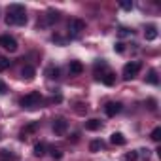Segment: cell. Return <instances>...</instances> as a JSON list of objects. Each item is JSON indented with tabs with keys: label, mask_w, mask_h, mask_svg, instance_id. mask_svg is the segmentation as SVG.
<instances>
[{
	"label": "cell",
	"mask_w": 161,
	"mask_h": 161,
	"mask_svg": "<svg viewBox=\"0 0 161 161\" xmlns=\"http://www.w3.org/2000/svg\"><path fill=\"white\" fill-rule=\"evenodd\" d=\"M40 103H42V95L38 91H32V93H29L21 99L23 108H36V106H40Z\"/></svg>",
	"instance_id": "1"
},
{
	"label": "cell",
	"mask_w": 161,
	"mask_h": 161,
	"mask_svg": "<svg viewBox=\"0 0 161 161\" xmlns=\"http://www.w3.org/2000/svg\"><path fill=\"white\" fill-rule=\"evenodd\" d=\"M140 63L138 61H131V63H127L125 66H123V78L125 80H131V78H135L136 74H138V70H140Z\"/></svg>",
	"instance_id": "2"
},
{
	"label": "cell",
	"mask_w": 161,
	"mask_h": 161,
	"mask_svg": "<svg viewBox=\"0 0 161 161\" xmlns=\"http://www.w3.org/2000/svg\"><path fill=\"white\" fill-rule=\"evenodd\" d=\"M0 46H2L4 49H8V51H17V40L14 38V36H10V34H2V36H0Z\"/></svg>",
	"instance_id": "3"
},
{
	"label": "cell",
	"mask_w": 161,
	"mask_h": 161,
	"mask_svg": "<svg viewBox=\"0 0 161 161\" xmlns=\"http://www.w3.org/2000/svg\"><path fill=\"white\" fill-rule=\"evenodd\" d=\"M68 31H70L72 36H78L82 31H86V21H82V19H72L68 23Z\"/></svg>",
	"instance_id": "4"
},
{
	"label": "cell",
	"mask_w": 161,
	"mask_h": 161,
	"mask_svg": "<svg viewBox=\"0 0 161 161\" xmlns=\"http://www.w3.org/2000/svg\"><path fill=\"white\" fill-rule=\"evenodd\" d=\"M66 129H68V121L64 118H55L53 119V131H55V135H64Z\"/></svg>",
	"instance_id": "5"
},
{
	"label": "cell",
	"mask_w": 161,
	"mask_h": 161,
	"mask_svg": "<svg viewBox=\"0 0 161 161\" xmlns=\"http://www.w3.org/2000/svg\"><path fill=\"white\" fill-rule=\"evenodd\" d=\"M6 23L8 25H27V15L25 14H17V15L8 14L6 15Z\"/></svg>",
	"instance_id": "6"
},
{
	"label": "cell",
	"mask_w": 161,
	"mask_h": 161,
	"mask_svg": "<svg viewBox=\"0 0 161 161\" xmlns=\"http://www.w3.org/2000/svg\"><path fill=\"white\" fill-rule=\"evenodd\" d=\"M57 21H59V14L49 10V12L44 15V19H42V21H38V25H42V27H47V25H53V23H57Z\"/></svg>",
	"instance_id": "7"
},
{
	"label": "cell",
	"mask_w": 161,
	"mask_h": 161,
	"mask_svg": "<svg viewBox=\"0 0 161 161\" xmlns=\"http://www.w3.org/2000/svg\"><path fill=\"white\" fill-rule=\"evenodd\" d=\"M104 112H106V116L114 118L116 114H119V112H121V103H114V101L106 103V106H104Z\"/></svg>",
	"instance_id": "8"
},
{
	"label": "cell",
	"mask_w": 161,
	"mask_h": 161,
	"mask_svg": "<svg viewBox=\"0 0 161 161\" xmlns=\"http://www.w3.org/2000/svg\"><path fill=\"white\" fill-rule=\"evenodd\" d=\"M68 70H70V74H72V76H80V74L84 72V64L80 63V61H70Z\"/></svg>",
	"instance_id": "9"
},
{
	"label": "cell",
	"mask_w": 161,
	"mask_h": 161,
	"mask_svg": "<svg viewBox=\"0 0 161 161\" xmlns=\"http://www.w3.org/2000/svg\"><path fill=\"white\" fill-rule=\"evenodd\" d=\"M144 38H146L148 42H152V40H155V38H157V29H155L153 25H150V27H146V31H144Z\"/></svg>",
	"instance_id": "10"
},
{
	"label": "cell",
	"mask_w": 161,
	"mask_h": 161,
	"mask_svg": "<svg viewBox=\"0 0 161 161\" xmlns=\"http://www.w3.org/2000/svg\"><path fill=\"white\" fill-rule=\"evenodd\" d=\"M101 82L104 84V86H114V82H116V76L108 70V72H104L103 76H101Z\"/></svg>",
	"instance_id": "11"
},
{
	"label": "cell",
	"mask_w": 161,
	"mask_h": 161,
	"mask_svg": "<svg viewBox=\"0 0 161 161\" xmlns=\"http://www.w3.org/2000/svg\"><path fill=\"white\" fill-rule=\"evenodd\" d=\"M110 142H112V144H116V146H123L127 140H125V136H123L121 133H112V136H110Z\"/></svg>",
	"instance_id": "12"
},
{
	"label": "cell",
	"mask_w": 161,
	"mask_h": 161,
	"mask_svg": "<svg viewBox=\"0 0 161 161\" xmlns=\"http://www.w3.org/2000/svg\"><path fill=\"white\" fill-rule=\"evenodd\" d=\"M46 76H47L49 80H57V78L61 76V70H59L57 66H47V68H46Z\"/></svg>",
	"instance_id": "13"
},
{
	"label": "cell",
	"mask_w": 161,
	"mask_h": 161,
	"mask_svg": "<svg viewBox=\"0 0 161 161\" xmlns=\"http://www.w3.org/2000/svg\"><path fill=\"white\" fill-rule=\"evenodd\" d=\"M146 82H148V84H152V86H157V84H159L157 70H153V68H152V70L148 72V76H146Z\"/></svg>",
	"instance_id": "14"
},
{
	"label": "cell",
	"mask_w": 161,
	"mask_h": 161,
	"mask_svg": "<svg viewBox=\"0 0 161 161\" xmlns=\"http://www.w3.org/2000/svg\"><path fill=\"white\" fill-rule=\"evenodd\" d=\"M21 74H23L25 80H32V78H34V68H32L31 64H25L23 70H21Z\"/></svg>",
	"instance_id": "15"
},
{
	"label": "cell",
	"mask_w": 161,
	"mask_h": 161,
	"mask_svg": "<svg viewBox=\"0 0 161 161\" xmlns=\"http://www.w3.org/2000/svg\"><path fill=\"white\" fill-rule=\"evenodd\" d=\"M101 125H103V123H101L99 119H87V121H86V129H87V131H97V129H101Z\"/></svg>",
	"instance_id": "16"
},
{
	"label": "cell",
	"mask_w": 161,
	"mask_h": 161,
	"mask_svg": "<svg viewBox=\"0 0 161 161\" xmlns=\"http://www.w3.org/2000/svg\"><path fill=\"white\" fill-rule=\"evenodd\" d=\"M36 129H38V121H32L31 125H27V127H25V129L21 131V138H25V136H27L29 133H32V131H36Z\"/></svg>",
	"instance_id": "17"
},
{
	"label": "cell",
	"mask_w": 161,
	"mask_h": 161,
	"mask_svg": "<svg viewBox=\"0 0 161 161\" xmlns=\"http://www.w3.org/2000/svg\"><path fill=\"white\" fill-rule=\"evenodd\" d=\"M8 14H14V15H17V14H25V8H23L21 4H12V6L8 8Z\"/></svg>",
	"instance_id": "18"
},
{
	"label": "cell",
	"mask_w": 161,
	"mask_h": 161,
	"mask_svg": "<svg viewBox=\"0 0 161 161\" xmlns=\"http://www.w3.org/2000/svg\"><path fill=\"white\" fill-rule=\"evenodd\" d=\"M44 153H46V144H44V142H38V144L34 146V155L40 157V155H44Z\"/></svg>",
	"instance_id": "19"
},
{
	"label": "cell",
	"mask_w": 161,
	"mask_h": 161,
	"mask_svg": "<svg viewBox=\"0 0 161 161\" xmlns=\"http://www.w3.org/2000/svg\"><path fill=\"white\" fill-rule=\"evenodd\" d=\"M150 136H152V140H153V142H159V140H161V127H155V129L152 131V135H150Z\"/></svg>",
	"instance_id": "20"
},
{
	"label": "cell",
	"mask_w": 161,
	"mask_h": 161,
	"mask_svg": "<svg viewBox=\"0 0 161 161\" xmlns=\"http://www.w3.org/2000/svg\"><path fill=\"white\" fill-rule=\"evenodd\" d=\"M101 148H103V140H93V142L89 144V150H91V152H99Z\"/></svg>",
	"instance_id": "21"
},
{
	"label": "cell",
	"mask_w": 161,
	"mask_h": 161,
	"mask_svg": "<svg viewBox=\"0 0 161 161\" xmlns=\"http://www.w3.org/2000/svg\"><path fill=\"white\" fill-rule=\"evenodd\" d=\"M6 68H10V59H6V57H0V72H4Z\"/></svg>",
	"instance_id": "22"
},
{
	"label": "cell",
	"mask_w": 161,
	"mask_h": 161,
	"mask_svg": "<svg viewBox=\"0 0 161 161\" xmlns=\"http://www.w3.org/2000/svg\"><path fill=\"white\" fill-rule=\"evenodd\" d=\"M119 6L123 8V10H133V2H131V0H123V2H119Z\"/></svg>",
	"instance_id": "23"
},
{
	"label": "cell",
	"mask_w": 161,
	"mask_h": 161,
	"mask_svg": "<svg viewBox=\"0 0 161 161\" xmlns=\"http://www.w3.org/2000/svg\"><path fill=\"white\" fill-rule=\"evenodd\" d=\"M51 157H53V159H61V157H63V152L57 150V148H51Z\"/></svg>",
	"instance_id": "24"
},
{
	"label": "cell",
	"mask_w": 161,
	"mask_h": 161,
	"mask_svg": "<svg viewBox=\"0 0 161 161\" xmlns=\"http://www.w3.org/2000/svg\"><path fill=\"white\" fill-rule=\"evenodd\" d=\"M138 159V153L136 152H129L127 155H125V161H136Z\"/></svg>",
	"instance_id": "25"
},
{
	"label": "cell",
	"mask_w": 161,
	"mask_h": 161,
	"mask_svg": "<svg viewBox=\"0 0 161 161\" xmlns=\"http://www.w3.org/2000/svg\"><path fill=\"white\" fill-rule=\"evenodd\" d=\"M114 49H116L118 53H123V51H125V44H123V42H118V44L114 46Z\"/></svg>",
	"instance_id": "26"
},
{
	"label": "cell",
	"mask_w": 161,
	"mask_h": 161,
	"mask_svg": "<svg viewBox=\"0 0 161 161\" xmlns=\"http://www.w3.org/2000/svg\"><path fill=\"white\" fill-rule=\"evenodd\" d=\"M6 93H8V86L0 80V95H6Z\"/></svg>",
	"instance_id": "27"
},
{
	"label": "cell",
	"mask_w": 161,
	"mask_h": 161,
	"mask_svg": "<svg viewBox=\"0 0 161 161\" xmlns=\"http://www.w3.org/2000/svg\"><path fill=\"white\" fill-rule=\"evenodd\" d=\"M131 32H129V29H125V27H121L119 29V36H129Z\"/></svg>",
	"instance_id": "28"
},
{
	"label": "cell",
	"mask_w": 161,
	"mask_h": 161,
	"mask_svg": "<svg viewBox=\"0 0 161 161\" xmlns=\"http://www.w3.org/2000/svg\"><path fill=\"white\" fill-rule=\"evenodd\" d=\"M148 104H150V110H155V101H153V99H150Z\"/></svg>",
	"instance_id": "29"
}]
</instances>
